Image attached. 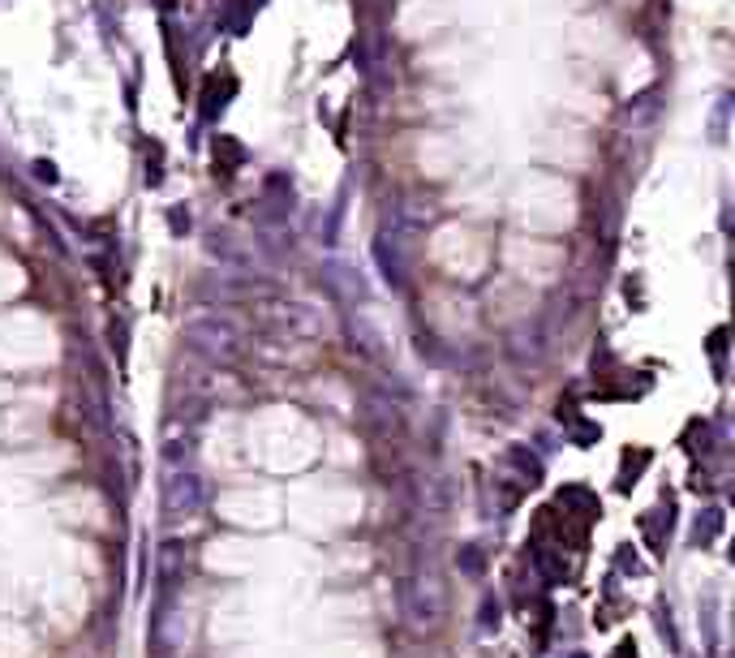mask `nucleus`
Instances as JSON below:
<instances>
[]
</instances>
